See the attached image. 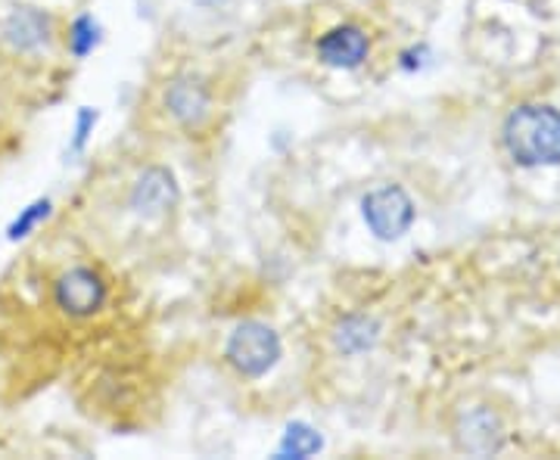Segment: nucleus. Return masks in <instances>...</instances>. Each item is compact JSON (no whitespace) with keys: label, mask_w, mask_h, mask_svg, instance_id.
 <instances>
[{"label":"nucleus","mask_w":560,"mask_h":460,"mask_svg":"<svg viewBox=\"0 0 560 460\" xmlns=\"http://www.w3.org/2000/svg\"><path fill=\"white\" fill-rule=\"evenodd\" d=\"M504 146L521 165H558L560 113L555 106H517L504 121Z\"/></svg>","instance_id":"f257e3e1"},{"label":"nucleus","mask_w":560,"mask_h":460,"mask_svg":"<svg viewBox=\"0 0 560 460\" xmlns=\"http://www.w3.org/2000/svg\"><path fill=\"white\" fill-rule=\"evenodd\" d=\"M224 358L241 377L259 380L280 361V337L268 323L246 320L231 333Z\"/></svg>","instance_id":"f03ea898"},{"label":"nucleus","mask_w":560,"mask_h":460,"mask_svg":"<svg viewBox=\"0 0 560 460\" xmlns=\"http://www.w3.org/2000/svg\"><path fill=\"white\" fill-rule=\"evenodd\" d=\"M361 215L381 240H399L415 224V202L399 184H383L361 200Z\"/></svg>","instance_id":"7ed1b4c3"},{"label":"nucleus","mask_w":560,"mask_h":460,"mask_svg":"<svg viewBox=\"0 0 560 460\" xmlns=\"http://www.w3.org/2000/svg\"><path fill=\"white\" fill-rule=\"evenodd\" d=\"M54 299L69 318H91L106 305V283L91 268H69L54 283Z\"/></svg>","instance_id":"20e7f679"},{"label":"nucleus","mask_w":560,"mask_h":460,"mask_svg":"<svg viewBox=\"0 0 560 460\" xmlns=\"http://www.w3.org/2000/svg\"><path fill=\"white\" fill-rule=\"evenodd\" d=\"M178 202V180L168 168H147L131 190V209L143 219H160L165 212H172Z\"/></svg>","instance_id":"39448f33"},{"label":"nucleus","mask_w":560,"mask_h":460,"mask_svg":"<svg viewBox=\"0 0 560 460\" xmlns=\"http://www.w3.org/2000/svg\"><path fill=\"white\" fill-rule=\"evenodd\" d=\"M371 40L359 25H337L318 40V60L330 69H355L368 60Z\"/></svg>","instance_id":"423d86ee"},{"label":"nucleus","mask_w":560,"mask_h":460,"mask_svg":"<svg viewBox=\"0 0 560 460\" xmlns=\"http://www.w3.org/2000/svg\"><path fill=\"white\" fill-rule=\"evenodd\" d=\"M165 109L184 125V128H200L212 113V97L209 87L200 79H175L165 91Z\"/></svg>","instance_id":"0eeeda50"},{"label":"nucleus","mask_w":560,"mask_h":460,"mask_svg":"<svg viewBox=\"0 0 560 460\" xmlns=\"http://www.w3.org/2000/svg\"><path fill=\"white\" fill-rule=\"evenodd\" d=\"M458 445L470 455H495L504 445L501 421L489 408H474V411L460 414Z\"/></svg>","instance_id":"6e6552de"},{"label":"nucleus","mask_w":560,"mask_h":460,"mask_svg":"<svg viewBox=\"0 0 560 460\" xmlns=\"http://www.w3.org/2000/svg\"><path fill=\"white\" fill-rule=\"evenodd\" d=\"M0 35L13 50H35L50 40V16L35 7H20L7 16Z\"/></svg>","instance_id":"1a4fd4ad"},{"label":"nucleus","mask_w":560,"mask_h":460,"mask_svg":"<svg viewBox=\"0 0 560 460\" xmlns=\"http://www.w3.org/2000/svg\"><path fill=\"white\" fill-rule=\"evenodd\" d=\"M381 340V323L368 315H346V318L334 327V345L342 355H361L371 352Z\"/></svg>","instance_id":"9d476101"},{"label":"nucleus","mask_w":560,"mask_h":460,"mask_svg":"<svg viewBox=\"0 0 560 460\" xmlns=\"http://www.w3.org/2000/svg\"><path fill=\"white\" fill-rule=\"evenodd\" d=\"M320 445H324V441H320V436L312 426H305V423H290L287 433H283V441H280V455H283V458H312V455H318Z\"/></svg>","instance_id":"9b49d317"},{"label":"nucleus","mask_w":560,"mask_h":460,"mask_svg":"<svg viewBox=\"0 0 560 460\" xmlns=\"http://www.w3.org/2000/svg\"><path fill=\"white\" fill-rule=\"evenodd\" d=\"M101 28H97V22L91 20V16H81V20L72 22V28H69V50L75 54V57H88L94 47H97V35Z\"/></svg>","instance_id":"f8f14e48"},{"label":"nucleus","mask_w":560,"mask_h":460,"mask_svg":"<svg viewBox=\"0 0 560 460\" xmlns=\"http://www.w3.org/2000/svg\"><path fill=\"white\" fill-rule=\"evenodd\" d=\"M47 215H50V202L47 200H38L35 205H28L20 219L10 224V240H22V237H28V234L38 227V221L47 219Z\"/></svg>","instance_id":"ddd939ff"},{"label":"nucleus","mask_w":560,"mask_h":460,"mask_svg":"<svg viewBox=\"0 0 560 460\" xmlns=\"http://www.w3.org/2000/svg\"><path fill=\"white\" fill-rule=\"evenodd\" d=\"M94 121H97V116H94V113H88V109L81 113V119H79V146H81V141L88 138V128H91Z\"/></svg>","instance_id":"4468645a"},{"label":"nucleus","mask_w":560,"mask_h":460,"mask_svg":"<svg viewBox=\"0 0 560 460\" xmlns=\"http://www.w3.org/2000/svg\"><path fill=\"white\" fill-rule=\"evenodd\" d=\"M194 3H200V7H224L228 0H194Z\"/></svg>","instance_id":"2eb2a0df"}]
</instances>
